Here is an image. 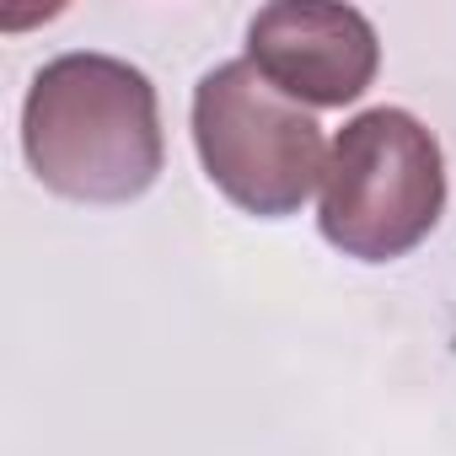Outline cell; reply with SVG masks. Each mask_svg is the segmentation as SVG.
Segmentation results:
<instances>
[{
	"label": "cell",
	"mask_w": 456,
	"mask_h": 456,
	"mask_svg": "<svg viewBox=\"0 0 456 456\" xmlns=\"http://www.w3.org/2000/svg\"><path fill=\"white\" fill-rule=\"evenodd\" d=\"M193 145L204 177L258 220L296 215L328 172L322 124L274 92L253 60H225L193 86Z\"/></svg>",
	"instance_id": "cell-3"
},
{
	"label": "cell",
	"mask_w": 456,
	"mask_h": 456,
	"mask_svg": "<svg viewBox=\"0 0 456 456\" xmlns=\"http://www.w3.org/2000/svg\"><path fill=\"white\" fill-rule=\"evenodd\" d=\"M248 60L258 76L306 108H349L365 97L381 65V44L365 12L285 0L248 22Z\"/></svg>",
	"instance_id": "cell-4"
},
{
	"label": "cell",
	"mask_w": 456,
	"mask_h": 456,
	"mask_svg": "<svg viewBox=\"0 0 456 456\" xmlns=\"http://www.w3.org/2000/svg\"><path fill=\"white\" fill-rule=\"evenodd\" d=\"M22 151L33 177L60 199L129 204L151 193L167 161L151 76L113 54L49 60L22 102Z\"/></svg>",
	"instance_id": "cell-1"
},
{
	"label": "cell",
	"mask_w": 456,
	"mask_h": 456,
	"mask_svg": "<svg viewBox=\"0 0 456 456\" xmlns=\"http://www.w3.org/2000/svg\"><path fill=\"white\" fill-rule=\"evenodd\" d=\"M445 209L440 140L403 108H370L333 134L322 172V237L360 264L413 253Z\"/></svg>",
	"instance_id": "cell-2"
}]
</instances>
